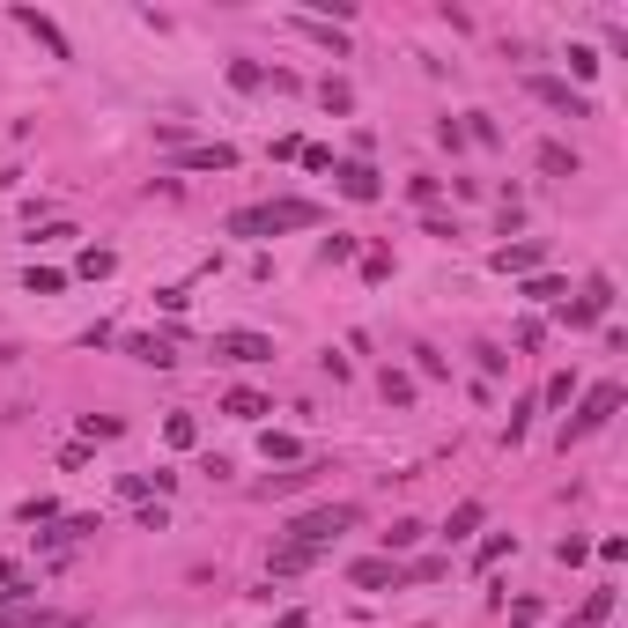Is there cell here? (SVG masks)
<instances>
[{"label": "cell", "instance_id": "cell-17", "mask_svg": "<svg viewBox=\"0 0 628 628\" xmlns=\"http://www.w3.org/2000/svg\"><path fill=\"white\" fill-rule=\"evenodd\" d=\"M318 473H326V466H296V473H274V481H266V496H296V488H303V481H318Z\"/></svg>", "mask_w": 628, "mask_h": 628}, {"label": "cell", "instance_id": "cell-29", "mask_svg": "<svg viewBox=\"0 0 628 628\" xmlns=\"http://www.w3.org/2000/svg\"><path fill=\"white\" fill-rule=\"evenodd\" d=\"M532 414H540V399H518V407H510V444H518V436L532 429Z\"/></svg>", "mask_w": 628, "mask_h": 628}, {"label": "cell", "instance_id": "cell-19", "mask_svg": "<svg viewBox=\"0 0 628 628\" xmlns=\"http://www.w3.org/2000/svg\"><path fill=\"white\" fill-rule=\"evenodd\" d=\"M60 289H67L60 266H30V296H60Z\"/></svg>", "mask_w": 628, "mask_h": 628}, {"label": "cell", "instance_id": "cell-26", "mask_svg": "<svg viewBox=\"0 0 628 628\" xmlns=\"http://www.w3.org/2000/svg\"><path fill=\"white\" fill-rule=\"evenodd\" d=\"M230 82L237 89H266V67L259 60H230Z\"/></svg>", "mask_w": 628, "mask_h": 628}, {"label": "cell", "instance_id": "cell-23", "mask_svg": "<svg viewBox=\"0 0 628 628\" xmlns=\"http://www.w3.org/2000/svg\"><path fill=\"white\" fill-rule=\"evenodd\" d=\"M318 104H326V111H348V104H355V89H348V82H333V74H326V82H318Z\"/></svg>", "mask_w": 628, "mask_h": 628}, {"label": "cell", "instance_id": "cell-2", "mask_svg": "<svg viewBox=\"0 0 628 628\" xmlns=\"http://www.w3.org/2000/svg\"><path fill=\"white\" fill-rule=\"evenodd\" d=\"M621 399H628V392L614 385V377L584 392V399H577V414H569V422H562V451H569V444H584V436H592V429H606V422H614V414H621Z\"/></svg>", "mask_w": 628, "mask_h": 628}, {"label": "cell", "instance_id": "cell-8", "mask_svg": "<svg viewBox=\"0 0 628 628\" xmlns=\"http://www.w3.org/2000/svg\"><path fill=\"white\" fill-rule=\"evenodd\" d=\"M547 266V244H503L496 252V274H540Z\"/></svg>", "mask_w": 628, "mask_h": 628}, {"label": "cell", "instance_id": "cell-20", "mask_svg": "<svg viewBox=\"0 0 628 628\" xmlns=\"http://www.w3.org/2000/svg\"><path fill=\"white\" fill-rule=\"evenodd\" d=\"M414 540H422V525H414V518H399V525L385 532V555H407V547H414Z\"/></svg>", "mask_w": 628, "mask_h": 628}, {"label": "cell", "instance_id": "cell-32", "mask_svg": "<svg viewBox=\"0 0 628 628\" xmlns=\"http://www.w3.org/2000/svg\"><path fill=\"white\" fill-rule=\"evenodd\" d=\"M274 628H311V614H281Z\"/></svg>", "mask_w": 628, "mask_h": 628}, {"label": "cell", "instance_id": "cell-15", "mask_svg": "<svg viewBox=\"0 0 628 628\" xmlns=\"http://www.w3.org/2000/svg\"><path fill=\"white\" fill-rule=\"evenodd\" d=\"M510 547H518V532H488V540H481V555H473V569H496V562L510 555Z\"/></svg>", "mask_w": 628, "mask_h": 628}, {"label": "cell", "instance_id": "cell-10", "mask_svg": "<svg viewBox=\"0 0 628 628\" xmlns=\"http://www.w3.org/2000/svg\"><path fill=\"white\" fill-rule=\"evenodd\" d=\"M178 163H185V170H237V148H230V141H207V148H185Z\"/></svg>", "mask_w": 628, "mask_h": 628}, {"label": "cell", "instance_id": "cell-9", "mask_svg": "<svg viewBox=\"0 0 628 628\" xmlns=\"http://www.w3.org/2000/svg\"><path fill=\"white\" fill-rule=\"evenodd\" d=\"M348 584H363V592H385V584H399V562H392V555H370V562L348 569Z\"/></svg>", "mask_w": 628, "mask_h": 628}, {"label": "cell", "instance_id": "cell-6", "mask_svg": "<svg viewBox=\"0 0 628 628\" xmlns=\"http://www.w3.org/2000/svg\"><path fill=\"white\" fill-rule=\"evenodd\" d=\"M333 185H340V193H348V200H385V178H377V170L370 163H333Z\"/></svg>", "mask_w": 628, "mask_h": 628}, {"label": "cell", "instance_id": "cell-5", "mask_svg": "<svg viewBox=\"0 0 628 628\" xmlns=\"http://www.w3.org/2000/svg\"><path fill=\"white\" fill-rule=\"evenodd\" d=\"M215 355L222 363H274V340L266 333H215Z\"/></svg>", "mask_w": 628, "mask_h": 628}, {"label": "cell", "instance_id": "cell-3", "mask_svg": "<svg viewBox=\"0 0 628 628\" xmlns=\"http://www.w3.org/2000/svg\"><path fill=\"white\" fill-rule=\"evenodd\" d=\"M355 518H363L355 503H318V510H296V518H289V540H296V547H326V540H340V532H348Z\"/></svg>", "mask_w": 628, "mask_h": 628}, {"label": "cell", "instance_id": "cell-7", "mask_svg": "<svg viewBox=\"0 0 628 628\" xmlns=\"http://www.w3.org/2000/svg\"><path fill=\"white\" fill-rule=\"evenodd\" d=\"M15 23H23V30L37 37V45L52 52V60H74V52H67V37H60V23H52V15H37V8H15Z\"/></svg>", "mask_w": 628, "mask_h": 628}, {"label": "cell", "instance_id": "cell-14", "mask_svg": "<svg viewBox=\"0 0 628 628\" xmlns=\"http://www.w3.org/2000/svg\"><path fill=\"white\" fill-rule=\"evenodd\" d=\"M259 451H266V466H274V459H303V444H296L289 429H266V436H259Z\"/></svg>", "mask_w": 628, "mask_h": 628}, {"label": "cell", "instance_id": "cell-13", "mask_svg": "<svg viewBox=\"0 0 628 628\" xmlns=\"http://www.w3.org/2000/svg\"><path fill=\"white\" fill-rule=\"evenodd\" d=\"M126 355H141V363H156V370L178 363V355H170V340H148V333H133V340H126Z\"/></svg>", "mask_w": 628, "mask_h": 628}, {"label": "cell", "instance_id": "cell-25", "mask_svg": "<svg viewBox=\"0 0 628 628\" xmlns=\"http://www.w3.org/2000/svg\"><path fill=\"white\" fill-rule=\"evenodd\" d=\"M525 296L532 303H562V281L555 274H525Z\"/></svg>", "mask_w": 628, "mask_h": 628}, {"label": "cell", "instance_id": "cell-11", "mask_svg": "<svg viewBox=\"0 0 628 628\" xmlns=\"http://www.w3.org/2000/svg\"><path fill=\"white\" fill-rule=\"evenodd\" d=\"M540 170H547V178H577V148H562V141H540Z\"/></svg>", "mask_w": 628, "mask_h": 628}, {"label": "cell", "instance_id": "cell-1", "mask_svg": "<svg viewBox=\"0 0 628 628\" xmlns=\"http://www.w3.org/2000/svg\"><path fill=\"white\" fill-rule=\"evenodd\" d=\"M318 207L311 200H259V207H237L230 215V237H281V230H318Z\"/></svg>", "mask_w": 628, "mask_h": 628}, {"label": "cell", "instance_id": "cell-16", "mask_svg": "<svg viewBox=\"0 0 628 628\" xmlns=\"http://www.w3.org/2000/svg\"><path fill=\"white\" fill-rule=\"evenodd\" d=\"M311 562H318V547H296V540H289V547L274 555V577H296V569H311Z\"/></svg>", "mask_w": 628, "mask_h": 628}, {"label": "cell", "instance_id": "cell-21", "mask_svg": "<svg viewBox=\"0 0 628 628\" xmlns=\"http://www.w3.org/2000/svg\"><path fill=\"white\" fill-rule=\"evenodd\" d=\"M481 518H488V510H481V503H459V510H451V525H444V532H451V540H466V532H473V525H481Z\"/></svg>", "mask_w": 628, "mask_h": 628}, {"label": "cell", "instance_id": "cell-30", "mask_svg": "<svg viewBox=\"0 0 628 628\" xmlns=\"http://www.w3.org/2000/svg\"><path fill=\"white\" fill-rule=\"evenodd\" d=\"M540 621V599H510V628H532Z\"/></svg>", "mask_w": 628, "mask_h": 628}, {"label": "cell", "instance_id": "cell-27", "mask_svg": "<svg viewBox=\"0 0 628 628\" xmlns=\"http://www.w3.org/2000/svg\"><path fill=\"white\" fill-rule=\"evenodd\" d=\"M569 392H577V377H569V370H562V377H547V392H540V407H569Z\"/></svg>", "mask_w": 628, "mask_h": 628}, {"label": "cell", "instance_id": "cell-24", "mask_svg": "<svg viewBox=\"0 0 628 628\" xmlns=\"http://www.w3.org/2000/svg\"><path fill=\"white\" fill-rule=\"evenodd\" d=\"M111 266H119V252H104V244H89V252H82V274H89V281H104Z\"/></svg>", "mask_w": 628, "mask_h": 628}, {"label": "cell", "instance_id": "cell-22", "mask_svg": "<svg viewBox=\"0 0 628 628\" xmlns=\"http://www.w3.org/2000/svg\"><path fill=\"white\" fill-rule=\"evenodd\" d=\"M377 385H385V399H392V407H407V399H414V377H407V370H385Z\"/></svg>", "mask_w": 628, "mask_h": 628}, {"label": "cell", "instance_id": "cell-18", "mask_svg": "<svg viewBox=\"0 0 628 628\" xmlns=\"http://www.w3.org/2000/svg\"><path fill=\"white\" fill-rule=\"evenodd\" d=\"M163 436H170L178 451H193V444H200V422H193V414H170V422H163Z\"/></svg>", "mask_w": 628, "mask_h": 628}, {"label": "cell", "instance_id": "cell-28", "mask_svg": "<svg viewBox=\"0 0 628 628\" xmlns=\"http://www.w3.org/2000/svg\"><path fill=\"white\" fill-rule=\"evenodd\" d=\"M444 569H451V562H407V569H399V584H436Z\"/></svg>", "mask_w": 628, "mask_h": 628}, {"label": "cell", "instance_id": "cell-31", "mask_svg": "<svg viewBox=\"0 0 628 628\" xmlns=\"http://www.w3.org/2000/svg\"><path fill=\"white\" fill-rule=\"evenodd\" d=\"M45 614H30V606H8V614H0V628H37Z\"/></svg>", "mask_w": 628, "mask_h": 628}, {"label": "cell", "instance_id": "cell-12", "mask_svg": "<svg viewBox=\"0 0 628 628\" xmlns=\"http://www.w3.org/2000/svg\"><path fill=\"white\" fill-rule=\"evenodd\" d=\"M222 414H237V422H259V414H274V407H266L259 392H244V385H237V392H222Z\"/></svg>", "mask_w": 628, "mask_h": 628}, {"label": "cell", "instance_id": "cell-4", "mask_svg": "<svg viewBox=\"0 0 628 628\" xmlns=\"http://www.w3.org/2000/svg\"><path fill=\"white\" fill-rule=\"evenodd\" d=\"M525 97H540L547 111H569V119H592V97H584V89H569L562 74H525Z\"/></svg>", "mask_w": 628, "mask_h": 628}]
</instances>
